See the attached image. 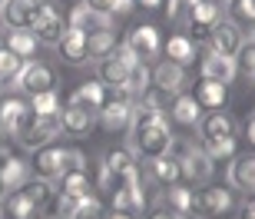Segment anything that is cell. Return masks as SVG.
Segmentation results:
<instances>
[{
	"label": "cell",
	"instance_id": "6da1fadb",
	"mask_svg": "<svg viewBox=\"0 0 255 219\" xmlns=\"http://www.w3.org/2000/svg\"><path fill=\"white\" fill-rule=\"evenodd\" d=\"M132 150L139 153L142 160H156L172 153V130L166 123V116L159 110H152L149 103H136L132 106Z\"/></svg>",
	"mask_w": 255,
	"mask_h": 219
},
{
	"label": "cell",
	"instance_id": "7a4b0ae2",
	"mask_svg": "<svg viewBox=\"0 0 255 219\" xmlns=\"http://www.w3.org/2000/svg\"><path fill=\"white\" fill-rule=\"evenodd\" d=\"M129 186H139V170H136L132 153L129 150H110L103 156V166H100V190H106L113 196V193L129 190Z\"/></svg>",
	"mask_w": 255,
	"mask_h": 219
},
{
	"label": "cell",
	"instance_id": "3957f363",
	"mask_svg": "<svg viewBox=\"0 0 255 219\" xmlns=\"http://www.w3.org/2000/svg\"><path fill=\"white\" fill-rule=\"evenodd\" d=\"M236 206L232 200V190H222V186H206V190H196L189 200V216L206 219V216H226L229 210Z\"/></svg>",
	"mask_w": 255,
	"mask_h": 219
},
{
	"label": "cell",
	"instance_id": "277c9868",
	"mask_svg": "<svg viewBox=\"0 0 255 219\" xmlns=\"http://www.w3.org/2000/svg\"><path fill=\"white\" fill-rule=\"evenodd\" d=\"M246 47V37H242V27L232 23V20H219L216 27L209 30V50L219 53V57H239V50Z\"/></svg>",
	"mask_w": 255,
	"mask_h": 219
},
{
	"label": "cell",
	"instance_id": "5b68a950",
	"mask_svg": "<svg viewBox=\"0 0 255 219\" xmlns=\"http://www.w3.org/2000/svg\"><path fill=\"white\" fill-rule=\"evenodd\" d=\"M179 173L182 180L196 183V186H206L209 180H212V170H216V163L209 160L202 150H192V146H179Z\"/></svg>",
	"mask_w": 255,
	"mask_h": 219
},
{
	"label": "cell",
	"instance_id": "8992f818",
	"mask_svg": "<svg viewBox=\"0 0 255 219\" xmlns=\"http://www.w3.org/2000/svg\"><path fill=\"white\" fill-rule=\"evenodd\" d=\"M66 27L70 30H80V33H100V30H113V17L106 13V10H96L93 3H86V0H80L73 7V13H70V20H66Z\"/></svg>",
	"mask_w": 255,
	"mask_h": 219
},
{
	"label": "cell",
	"instance_id": "52a82bcc",
	"mask_svg": "<svg viewBox=\"0 0 255 219\" xmlns=\"http://www.w3.org/2000/svg\"><path fill=\"white\" fill-rule=\"evenodd\" d=\"M43 3H47V0H7V3L0 7V20H3V27H10V30H30L33 20L40 17Z\"/></svg>",
	"mask_w": 255,
	"mask_h": 219
},
{
	"label": "cell",
	"instance_id": "ba28073f",
	"mask_svg": "<svg viewBox=\"0 0 255 219\" xmlns=\"http://www.w3.org/2000/svg\"><path fill=\"white\" fill-rule=\"evenodd\" d=\"M100 126H103L106 133H126L132 126V100L126 96H113V100H106L103 110H100Z\"/></svg>",
	"mask_w": 255,
	"mask_h": 219
},
{
	"label": "cell",
	"instance_id": "9c48e42d",
	"mask_svg": "<svg viewBox=\"0 0 255 219\" xmlns=\"http://www.w3.org/2000/svg\"><path fill=\"white\" fill-rule=\"evenodd\" d=\"M13 83H17L27 96H33V93H43V90H53L57 76H53V70H50L47 63H40V60H27Z\"/></svg>",
	"mask_w": 255,
	"mask_h": 219
},
{
	"label": "cell",
	"instance_id": "30bf717a",
	"mask_svg": "<svg viewBox=\"0 0 255 219\" xmlns=\"http://www.w3.org/2000/svg\"><path fill=\"white\" fill-rule=\"evenodd\" d=\"M63 133V123H60V113H50V116H37V123L30 126L27 133L20 136L17 143L23 150H40V146L53 143V136Z\"/></svg>",
	"mask_w": 255,
	"mask_h": 219
},
{
	"label": "cell",
	"instance_id": "8fae6325",
	"mask_svg": "<svg viewBox=\"0 0 255 219\" xmlns=\"http://www.w3.org/2000/svg\"><path fill=\"white\" fill-rule=\"evenodd\" d=\"M30 30H33V37H37L40 43H50V47H57L60 40L66 37V30H70V27H66V20L60 17V13L50 7V3H43L40 17L33 20V27H30Z\"/></svg>",
	"mask_w": 255,
	"mask_h": 219
},
{
	"label": "cell",
	"instance_id": "7c38bea8",
	"mask_svg": "<svg viewBox=\"0 0 255 219\" xmlns=\"http://www.w3.org/2000/svg\"><path fill=\"white\" fill-rule=\"evenodd\" d=\"M126 47H129L139 60H149V57H156V53L162 50V37H159V30L152 27V23H139V27L129 30Z\"/></svg>",
	"mask_w": 255,
	"mask_h": 219
},
{
	"label": "cell",
	"instance_id": "4fadbf2b",
	"mask_svg": "<svg viewBox=\"0 0 255 219\" xmlns=\"http://www.w3.org/2000/svg\"><path fill=\"white\" fill-rule=\"evenodd\" d=\"M199 73H202V80H216V83H232L239 73L236 60L232 57H219V53H212V50H206L202 53V60H199Z\"/></svg>",
	"mask_w": 255,
	"mask_h": 219
},
{
	"label": "cell",
	"instance_id": "5bb4252c",
	"mask_svg": "<svg viewBox=\"0 0 255 219\" xmlns=\"http://www.w3.org/2000/svg\"><path fill=\"white\" fill-rule=\"evenodd\" d=\"M100 83L106 86V90H113L116 96H126L129 100V93H126V83H129V63H123L120 57H110L100 60Z\"/></svg>",
	"mask_w": 255,
	"mask_h": 219
},
{
	"label": "cell",
	"instance_id": "9a60e30c",
	"mask_svg": "<svg viewBox=\"0 0 255 219\" xmlns=\"http://www.w3.org/2000/svg\"><path fill=\"white\" fill-rule=\"evenodd\" d=\"M149 80H152V90H159V93H179L182 83H186V67L179 63H172V60H162L156 63V70H149Z\"/></svg>",
	"mask_w": 255,
	"mask_h": 219
},
{
	"label": "cell",
	"instance_id": "2e32d148",
	"mask_svg": "<svg viewBox=\"0 0 255 219\" xmlns=\"http://www.w3.org/2000/svg\"><path fill=\"white\" fill-rule=\"evenodd\" d=\"M63 160H66V150L57 143H47V146H40V150H33V170L43 180H57L60 173H63Z\"/></svg>",
	"mask_w": 255,
	"mask_h": 219
},
{
	"label": "cell",
	"instance_id": "e0dca14e",
	"mask_svg": "<svg viewBox=\"0 0 255 219\" xmlns=\"http://www.w3.org/2000/svg\"><path fill=\"white\" fill-rule=\"evenodd\" d=\"M186 23L192 27L196 37H206L209 30L219 23V7L209 3V0H189V17H186Z\"/></svg>",
	"mask_w": 255,
	"mask_h": 219
},
{
	"label": "cell",
	"instance_id": "ac0fdd59",
	"mask_svg": "<svg viewBox=\"0 0 255 219\" xmlns=\"http://www.w3.org/2000/svg\"><path fill=\"white\" fill-rule=\"evenodd\" d=\"M199 133L202 140H219V136H236V120L226 113V110H209L202 120H199Z\"/></svg>",
	"mask_w": 255,
	"mask_h": 219
},
{
	"label": "cell",
	"instance_id": "d6986e66",
	"mask_svg": "<svg viewBox=\"0 0 255 219\" xmlns=\"http://www.w3.org/2000/svg\"><path fill=\"white\" fill-rule=\"evenodd\" d=\"M93 120L96 116L90 113V110H83V106H76V103H66L63 110H60L63 133H70V136H86L90 130H93Z\"/></svg>",
	"mask_w": 255,
	"mask_h": 219
},
{
	"label": "cell",
	"instance_id": "ffe728a7",
	"mask_svg": "<svg viewBox=\"0 0 255 219\" xmlns=\"http://www.w3.org/2000/svg\"><path fill=\"white\" fill-rule=\"evenodd\" d=\"M229 183H232L236 190L255 193V153L232 156V163H229Z\"/></svg>",
	"mask_w": 255,
	"mask_h": 219
},
{
	"label": "cell",
	"instance_id": "44dd1931",
	"mask_svg": "<svg viewBox=\"0 0 255 219\" xmlns=\"http://www.w3.org/2000/svg\"><path fill=\"white\" fill-rule=\"evenodd\" d=\"M110 100L106 96V86L96 80V83H83V86H76V93L70 96V103H76V106H83V110H90V113H100L103 110V103Z\"/></svg>",
	"mask_w": 255,
	"mask_h": 219
},
{
	"label": "cell",
	"instance_id": "7402d4cb",
	"mask_svg": "<svg viewBox=\"0 0 255 219\" xmlns=\"http://www.w3.org/2000/svg\"><path fill=\"white\" fill-rule=\"evenodd\" d=\"M196 100L202 110H222L229 100V86L226 83H216V80H202L196 86Z\"/></svg>",
	"mask_w": 255,
	"mask_h": 219
},
{
	"label": "cell",
	"instance_id": "603a6c76",
	"mask_svg": "<svg viewBox=\"0 0 255 219\" xmlns=\"http://www.w3.org/2000/svg\"><path fill=\"white\" fill-rule=\"evenodd\" d=\"M172 120L182 126H196L199 120H202V106H199V100L192 93H179L176 100H172Z\"/></svg>",
	"mask_w": 255,
	"mask_h": 219
},
{
	"label": "cell",
	"instance_id": "cb8c5ba5",
	"mask_svg": "<svg viewBox=\"0 0 255 219\" xmlns=\"http://www.w3.org/2000/svg\"><path fill=\"white\" fill-rule=\"evenodd\" d=\"M3 47H7L10 53H17L20 60H33L40 40L33 37V30H10L7 37H3Z\"/></svg>",
	"mask_w": 255,
	"mask_h": 219
},
{
	"label": "cell",
	"instance_id": "d4e9b609",
	"mask_svg": "<svg viewBox=\"0 0 255 219\" xmlns=\"http://www.w3.org/2000/svg\"><path fill=\"white\" fill-rule=\"evenodd\" d=\"M149 170H152V180L159 183V186H176V183L182 180V173H179V160H176L172 153H166V156H156V160H149Z\"/></svg>",
	"mask_w": 255,
	"mask_h": 219
},
{
	"label": "cell",
	"instance_id": "484cf974",
	"mask_svg": "<svg viewBox=\"0 0 255 219\" xmlns=\"http://www.w3.org/2000/svg\"><path fill=\"white\" fill-rule=\"evenodd\" d=\"M166 60L172 63H179V67H189L192 60H196V47H192V40L186 33H172L166 40Z\"/></svg>",
	"mask_w": 255,
	"mask_h": 219
},
{
	"label": "cell",
	"instance_id": "4316f807",
	"mask_svg": "<svg viewBox=\"0 0 255 219\" xmlns=\"http://www.w3.org/2000/svg\"><path fill=\"white\" fill-rule=\"evenodd\" d=\"M142 206H146V196H142V186H129V190L113 193V213H126V216H139Z\"/></svg>",
	"mask_w": 255,
	"mask_h": 219
},
{
	"label": "cell",
	"instance_id": "83f0119b",
	"mask_svg": "<svg viewBox=\"0 0 255 219\" xmlns=\"http://www.w3.org/2000/svg\"><path fill=\"white\" fill-rule=\"evenodd\" d=\"M60 47V57L66 63H86V33L80 30H66V37L57 43Z\"/></svg>",
	"mask_w": 255,
	"mask_h": 219
},
{
	"label": "cell",
	"instance_id": "f1b7e54d",
	"mask_svg": "<svg viewBox=\"0 0 255 219\" xmlns=\"http://www.w3.org/2000/svg\"><path fill=\"white\" fill-rule=\"evenodd\" d=\"M116 33L113 30H100V33H90L86 37V60H106L116 50Z\"/></svg>",
	"mask_w": 255,
	"mask_h": 219
},
{
	"label": "cell",
	"instance_id": "f546056e",
	"mask_svg": "<svg viewBox=\"0 0 255 219\" xmlns=\"http://www.w3.org/2000/svg\"><path fill=\"white\" fill-rule=\"evenodd\" d=\"M57 180H60V190L57 193L76 196V200L90 196V180H86V170H66V173H60Z\"/></svg>",
	"mask_w": 255,
	"mask_h": 219
},
{
	"label": "cell",
	"instance_id": "4dcf8cb0",
	"mask_svg": "<svg viewBox=\"0 0 255 219\" xmlns=\"http://www.w3.org/2000/svg\"><path fill=\"white\" fill-rule=\"evenodd\" d=\"M27 180H30V163L27 160H17V156L7 163V170L0 173V183H3V190H7V193H17Z\"/></svg>",
	"mask_w": 255,
	"mask_h": 219
},
{
	"label": "cell",
	"instance_id": "1f68e13d",
	"mask_svg": "<svg viewBox=\"0 0 255 219\" xmlns=\"http://www.w3.org/2000/svg\"><path fill=\"white\" fill-rule=\"evenodd\" d=\"M20 193H23V196H27L30 203H33V206H47L50 200H53V186H50V180H43V176H37V180H27L23 183V186H20Z\"/></svg>",
	"mask_w": 255,
	"mask_h": 219
},
{
	"label": "cell",
	"instance_id": "d6a6232c",
	"mask_svg": "<svg viewBox=\"0 0 255 219\" xmlns=\"http://www.w3.org/2000/svg\"><path fill=\"white\" fill-rule=\"evenodd\" d=\"M202 153L209 160H232L236 156V136H219V140H202Z\"/></svg>",
	"mask_w": 255,
	"mask_h": 219
},
{
	"label": "cell",
	"instance_id": "836d02e7",
	"mask_svg": "<svg viewBox=\"0 0 255 219\" xmlns=\"http://www.w3.org/2000/svg\"><path fill=\"white\" fill-rule=\"evenodd\" d=\"M189 200H192V190H182L179 183L162 190V206H169V210L182 213V216H189Z\"/></svg>",
	"mask_w": 255,
	"mask_h": 219
},
{
	"label": "cell",
	"instance_id": "e575fe53",
	"mask_svg": "<svg viewBox=\"0 0 255 219\" xmlns=\"http://www.w3.org/2000/svg\"><path fill=\"white\" fill-rule=\"evenodd\" d=\"M149 86H152L149 67H146L142 60H139V63H132V67H129V83H126V93H129V100H132V96H142Z\"/></svg>",
	"mask_w": 255,
	"mask_h": 219
},
{
	"label": "cell",
	"instance_id": "d590c367",
	"mask_svg": "<svg viewBox=\"0 0 255 219\" xmlns=\"http://www.w3.org/2000/svg\"><path fill=\"white\" fill-rule=\"evenodd\" d=\"M7 216L10 219H33L37 216V206L23 196V193H7Z\"/></svg>",
	"mask_w": 255,
	"mask_h": 219
},
{
	"label": "cell",
	"instance_id": "8d00e7d4",
	"mask_svg": "<svg viewBox=\"0 0 255 219\" xmlns=\"http://www.w3.org/2000/svg\"><path fill=\"white\" fill-rule=\"evenodd\" d=\"M30 110H33L37 116L60 113V93H57V90H43V93H33V100H30Z\"/></svg>",
	"mask_w": 255,
	"mask_h": 219
},
{
	"label": "cell",
	"instance_id": "74e56055",
	"mask_svg": "<svg viewBox=\"0 0 255 219\" xmlns=\"http://www.w3.org/2000/svg\"><path fill=\"white\" fill-rule=\"evenodd\" d=\"M23 110H27V103H23L20 96H3V100H0V123L10 130V126L17 123V116L23 113Z\"/></svg>",
	"mask_w": 255,
	"mask_h": 219
},
{
	"label": "cell",
	"instance_id": "f35d334b",
	"mask_svg": "<svg viewBox=\"0 0 255 219\" xmlns=\"http://www.w3.org/2000/svg\"><path fill=\"white\" fill-rule=\"evenodd\" d=\"M23 63H27V60H20L17 53H10L7 47H0V83H3V80H17Z\"/></svg>",
	"mask_w": 255,
	"mask_h": 219
},
{
	"label": "cell",
	"instance_id": "ab89813d",
	"mask_svg": "<svg viewBox=\"0 0 255 219\" xmlns=\"http://www.w3.org/2000/svg\"><path fill=\"white\" fill-rule=\"evenodd\" d=\"M76 206H80V200L76 196H66V193H53V200H50V213L60 219H73Z\"/></svg>",
	"mask_w": 255,
	"mask_h": 219
},
{
	"label": "cell",
	"instance_id": "60d3db41",
	"mask_svg": "<svg viewBox=\"0 0 255 219\" xmlns=\"http://www.w3.org/2000/svg\"><path fill=\"white\" fill-rule=\"evenodd\" d=\"M229 13H232V23H255V0H232L229 3Z\"/></svg>",
	"mask_w": 255,
	"mask_h": 219
},
{
	"label": "cell",
	"instance_id": "b9f144b4",
	"mask_svg": "<svg viewBox=\"0 0 255 219\" xmlns=\"http://www.w3.org/2000/svg\"><path fill=\"white\" fill-rule=\"evenodd\" d=\"M73 219H106V206L96 196H83L76 213H73Z\"/></svg>",
	"mask_w": 255,
	"mask_h": 219
},
{
	"label": "cell",
	"instance_id": "7bdbcfd3",
	"mask_svg": "<svg viewBox=\"0 0 255 219\" xmlns=\"http://www.w3.org/2000/svg\"><path fill=\"white\" fill-rule=\"evenodd\" d=\"M166 17H169V23H186L189 0H166Z\"/></svg>",
	"mask_w": 255,
	"mask_h": 219
},
{
	"label": "cell",
	"instance_id": "ee69618b",
	"mask_svg": "<svg viewBox=\"0 0 255 219\" xmlns=\"http://www.w3.org/2000/svg\"><path fill=\"white\" fill-rule=\"evenodd\" d=\"M33 123H37V113H33V110H30V103H27V110H23V113L17 116V123L10 126V136H17V140H20V136L27 133V130H30Z\"/></svg>",
	"mask_w": 255,
	"mask_h": 219
},
{
	"label": "cell",
	"instance_id": "f6af8a7d",
	"mask_svg": "<svg viewBox=\"0 0 255 219\" xmlns=\"http://www.w3.org/2000/svg\"><path fill=\"white\" fill-rule=\"evenodd\" d=\"M236 67H242L246 73H252V70H255V47H252V43H246V47L239 50V57H236Z\"/></svg>",
	"mask_w": 255,
	"mask_h": 219
},
{
	"label": "cell",
	"instance_id": "bcb514c9",
	"mask_svg": "<svg viewBox=\"0 0 255 219\" xmlns=\"http://www.w3.org/2000/svg\"><path fill=\"white\" fill-rule=\"evenodd\" d=\"M66 170H86V166H83V153H80V150H66L63 173H66Z\"/></svg>",
	"mask_w": 255,
	"mask_h": 219
},
{
	"label": "cell",
	"instance_id": "7dc6e473",
	"mask_svg": "<svg viewBox=\"0 0 255 219\" xmlns=\"http://www.w3.org/2000/svg\"><path fill=\"white\" fill-rule=\"evenodd\" d=\"M136 7V0H110V17H120V13H129Z\"/></svg>",
	"mask_w": 255,
	"mask_h": 219
},
{
	"label": "cell",
	"instance_id": "c3c4849f",
	"mask_svg": "<svg viewBox=\"0 0 255 219\" xmlns=\"http://www.w3.org/2000/svg\"><path fill=\"white\" fill-rule=\"evenodd\" d=\"M149 219H186V216H182V213H176V210H169V206H156Z\"/></svg>",
	"mask_w": 255,
	"mask_h": 219
},
{
	"label": "cell",
	"instance_id": "681fc988",
	"mask_svg": "<svg viewBox=\"0 0 255 219\" xmlns=\"http://www.w3.org/2000/svg\"><path fill=\"white\" fill-rule=\"evenodd\" d=\"M242 219H255V193H249L242 200Z\"/></svg>",
	"mask_w": 255,
	"mask_h": 219
},
{
	"label": "cell",
	"instance_id": "f907efd6",
	"mask_svg": "<svg viewBox=\"0 0 255 219\" xmlns=\"http://www.w3.org/2000/svg\"><path fill=\"white\" fill-rule=\"evenodd\" d=\"M10 160H13V153H10L7 146H0V173L7 170V163H10Z\"/></svg>",
	"mask_w": 255,
	"mask_h": 219
},
{
	"label": "cell",
	"instance_id": "816d5d0a",
	"mask_svg": "<svg viewBox=\"0 0 255 219\" xmlns=\"http://www.w3.org/2000/svg\"><path fill=\"white\" fill-rule=\"evenodd\" d=\"M136 3H139L142 10H159L162 3H166V0H136Z\"/></svg>",
	"mask_w": 255,
	"mask_h": 219
},
{
	"label": "cell",
	"instance_id": "f5cc1de1",
	"mask_svg": "<svg viewBox=\"0 0 255 219\" xmlns=\"http://www.w3.org/2000/svg\"><path fill=\"white\" fill-rule=\"evenodd\" d=\"M246 140H249V143L255 146V116H252V120L246 123Z\"/></svg>",
	"mask_w": 255,
	"mask_h": 219
},
{
	"label": "cell",
	"instance_id": "db71d44e",
	"mask_svg": "<svg viewBox=\"0 0 255 219\" xmlns=\"http://www.w3.org/2000/svg\"><path fill=\"white\" fill-rule=\"evenodd\" d=\"M209 3H216V7L222 10V7H229V3H232V0H209Z\"/></svg>",
	"mask_w": 255,
	"mask_h": 219
},
{
	"label": "cell",
	"instance_id": "11a10c76",
	"mask_svg": "<svg viewBox=\"0 0 255 219\" xmlns=\"http://www.w3.org/2000/svg\"><path fill=\"white\" fill-rule=\"evenodd\" d=\"M106 219H136V216H126V213H113V216H106Z\"/></svg>",
	"mask_w": 255,
	"mask_h": 219
},
{
	"label": "cell",
	"instance_id": "9f6ffc18",
	"mask_svg": "<svg viewBox=\"0 0 255 219\" xmlns=\"http://www.w3.org/2000/svg\"><path fill=\"white\" fill-rule=\"evenodd\" d=\"M0 200H7V190H3V183H0Z\"/></svg>",
	"mask_w": 255,
	"mask_h": 219
},
{
	"label": "cell",
	"instance_id": "6f0895ef",
	"mask_svg": "<svg viewBox=\"0 0 255 219\" xmlns=\"http://www.w3.org/2000/svg\"><path fill=\"white\" fill-rule=\"evenodd\" d=\"M10 133V130H7V126H3V123H0V136H7Z\"/></svg>",
	"mask_w": 255,
	"mask_h": 219
},
{
	"label": "cell",
	"instance_id": "680465c9",
	"mask_svg": "<svg viewBox=\"0 0 255 219\" xmlns=\"http://www.w3.org/2000/svg\"><path fill=\"white\" fill-rule=\"evenodd\" d=\"M249 76H252V80H255V70H252V73H249Z\"/></svg>",
	"mask_w": 255,
	"mask_h": 219
},
{
	"label": "cell",
	"instance_id": "91938a15",
	"mask_svg": "<svg viewBox=\"0 0 255 219\" xmlns=\"http://www.w3.org/2000/svg\"><path fill=\"white\" fill-rule=\"evenodd\" d=\"M3 3H7V0H0V7H3Z\"/></svg>",
	"mask_w": 255,
	"mask_h": 219
},
{
	"label": "cell",
	"instance_id": "94428289",
	"mask_svg": "<svg viewBox=\"0 0 255 219\" xmlns=\"http://www.w3.org/2000/svg\"><path fill=\"white\" fill-rule=\"evenodd\" d=\"M0 219H3V213H0Z\"/></svg>",
	"mask_w": 255,
	"mask_h": 219
},
{
	"label": "cell",
	"instance_id": "6125c7cd",
	"mask_svg": "<svg viewBox=\"0 0 255 219\" xmlns=\"http://www.w3.org/2000/svg\"><path fill=\"white\" fill-rule=\"evenodd\" d=\"M252 47H255V40H252Z\"/></svg>",
	"mask_w": 255,
	"mask_h": 219
}]
</instances>
